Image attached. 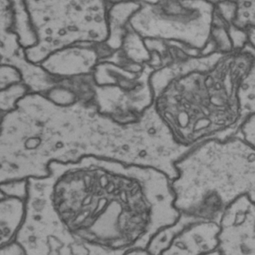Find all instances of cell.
I'll return each mask as SVG.
<instances>
[{"label":"cell","mask_w":255,"mask_h":255,"mask_svg":"<svg viewBox=\"0 0 255 255\" xmlns=\"http://www.w3.org/2000/svg\"><path fill=\"white\" fill-rule=\"evenodd\" d=\"M104 59V44H75L53 52L39 65L58 81L92 74Z\"/></svg>","instance_id":"6"},{"label":"cell","mask_w":255,"mask_h":255,"mask_svg":"<svg viewBox=\"0 0 255 255\" xmlns=\"http://www.w3.org/2000/svg\"><path fill=\"white\" fill-rule=\"evenodd\" d=\"M219 255V252H218L217 250L214 251V252H210V253L207 254V255Z\"/></svg>","instance_id":"16"},{"label":"cell","mask_w":255,"mask_h":255,"mask_svg":"<svg viewBox=\"0 0 255 255\" xmlns=\"http://www.w3.org/2000/svg\"><path fill=\"white\" fill-rule=\"evenodd\" d=\"M124 255H150L146 249H132L128 251Z\"/></svg>","instance_id":"15"},{"label":"cell","mask_w":255,"mask_h":255,"mask_svg":"<svg viewBox=\"0 0 255 255\" xmlns=\"http://www.w3.org/2000/svg\"><path fill=\"white\" fill-rule=\"evenodd\" d=\"M1 62H2V61H1V58H0V63H1Z\"/></svg>","instance_id":"18"},{"label":"cell","mask_w":255,"mask_h":255,"mask_svg":"<svg viewBox=\"0 0 255 255\" xmlns=\"http://www.w3.org/2000/svg\"><path fill=\"white\" fill-rule=\"evenodd\" d=\"M175 168L174 206L186 227L219 225L227 207L243 195L255 201V147L240 137L206 140L176 162Z\"/></svg>","instance_id":"2"},{"label":"cell","mask_w":255,"mask_h":255,"mask_svg":"<svg viewBox=\"0 0 255 255\" xmlns=\"http://www.w3.org/2000/svg\"><path fill=\"white\" fill-rule=\"evenodd\" d=\"M43 95L49 102L61 108H68L79 103L77 94L67 80H58Z\"/></svg>","instance_id":"10"},{"label":"cell","mask_w":255,"mask_h":255,"mask_svg":"<svg viewBox=\"0 0 255 255\" xmlns=\"http://www.w3.org/2000/svg\"><path fill=\"white\" fill-rule=\"evenodd\" d=\"M24 213L23 200L11 197L0 200V249L14 242Z\"/></svg>","instance_id":"8"},{"label":"cell","mask_w":255,"mask_h":255,"mask_svg":"<svg viewBox=\"0 0 255 255\" xmlns=\"http://www.w3.org/2000/svg\"><path fill=\"white\" fill-rule=\"evenodd\" d=\"M38 44L25 50L40 65L50 53L75 44H104L110 38L108 11L102 2H25Z\"/></svg>","instance_id":"3"},{"label":"cell","mask_w":255,"mask_h":255,"mask_svg":"<svg viewBox=\"0 0 255 255\" xmlns=\"http://www.w3.org/2000/svg\"><path fill=\"white\" fill-rule=\"evenodd\" d=\"M52 176L27 180L23 222L14 242L24 255H124L83 240L67 228L55 210L52 200Z\"/></svg>","instance_id":"4"},{"label":"cell","mask_w":255,"mask_h":255,"mask_svg":"<svg viewBox=\"0 0 255 255\" xmlns=\"http://www.w3.org/2000/svg\"><path fill=\"white\" fill-rule=\"evenodd\" d=\"M13 10V33L15 34L19 45L23 50L38 44V37L31 22L25 2H11Z\"/></svg>","instance_id":"9"},{"label":"cell","mask_w":255,"mask_h":255,"mask_svg":"<svg viewBox=\"0 0 255 255\" xmlns=\"http://www.w3.org/2000/svg\"><path fill=\"white\" fill-rule=\"evenodd\" d=\"M2 116L0 115V125H1V121H2Z\"/></svg>","instance_id":"17"},{"label":"cell","mask_w":255,"mask_h":255,"mask_svg":"<svg viewBox=\"0 0 255 255\" xmlns=\"http://www.w3.org/2000/svg\"><path fill=\"white\" fill-rule=\"evenodd\" d=\"M52 200L67 228L114 250L146 249L153 236L178 219L171 180L150 168L86 156L53 162Z\"/></svg>","instance_id":"1"},{"label":"cell","mask_w":255,"mask_h":255,"mask_svg":"<svg viewBox=\"0 0 255 255\" xmlns=\"http://www.w3.org/2000/svg\"><path fill=\"white\" fill-rule=\"evenodd\" d=\"M0 255H24L22 249L15 243L0 249Z\"/></svg>","instance_id":"14"},{"label":"cell","mask_w":255,"mask_h":255,"mask_svg":"<svg viewBox=\"0 0 255 255\" xmlns=\"http://www.w3.org/2000/svg\"><path fill=\"white\" fill-rule=\"evenodd\" d=\"M255 202L247 195L230 204L219 222V255H255Z\"/></svg>","instance_id":"5"},{"label":"cell","mask_w":255,"mask_h":255,"mask_svg":"<svg viewBox=\"0 0 255 255\" xmlns=\"http://www.w3.org/2000/svg\"><path fill=\"white\" fill-rule=\"evenodd\" d=\"M0 190L6 197L17 198L26 201L27 195V180L9 182L0 185Z\"/></svg>","instance_id":"13"},{"label":"cell","mask_w":255,"mask_h":255,"mask_svg":"<svg viewBox=\"0 0 255 255\" xmlns=\"http://www.w3.org/2000/svg\"><path fill=\"white\" fill-rule=\"evenodd\" d=\"M20 83H22V76L17 67L0 63V91Z\"/></svg>","instance_id":"12"},{"label":"cell","mask_w":255,"mask_h":255,"mask_svg":"<svg viewBox=\"0 0 255 255\" xmlns=\"http://www.w3.org/2000/svg\"><path fill=\"white\" fill-rule=\"evenodd\" d=\"M219 227L213 222L194 224L174 237L160 255H204L217 249Z\"/></svg>","instance_id":"7"},{"label":"cell","mask_w":255,"mask_h":255,"mask_svg":"<svg viewBox=\"0 0 255 255\" xmlns=\"http://www.w3.org/2000/svg\"><path fill=\"white\" fill-rule=\"evenodd\" d=\"M29 93V89L23 83L12 85L0 91V115L3 116L14 111L19 102Z\"/></svg>","instance_id":"11"}]
</instances>
